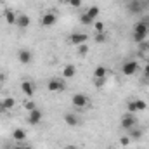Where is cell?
<instances>
[{
	"label": "cell",
	"mask_w": 149,
	"mask_h": 149,
	"mask_svg": "<svg viewBox=\"0 0 149 149\" xmlns=\"http://www.w3.org/2000/svg\"><path fill=\"white\" fill-rule=\"evenodd\" d=\"M134 35V42H137V43H142L146 38H148V33H149V26L148 23H144V21H139V23H135V26H134V31H132Z\"/></svg>",
	"instance_id": "obj_1"
},
{
	"label": "cell",
	"mask_w": 149,
	"mask_h": 149,
	"mask_svg": "<svg viewBox=\"0 0 149 149\" xmlns=\"http://www.w3.org/2000/svg\"><path fill=\"white\" fill-rule=\"evenodd\" d=\"M137 125V118H135V114H132V113H125L123 116H121V128L123 130H132L134 127Z\"/></svg>",
	"instance_id": "obj_2"
},
{
	"label": "cell",
	"mask_w": 149,
	"mask_h": 149,
	"mask_svg": "<svg viewBox=\"0 0 149 149\" xmlns=\"http://www.w3.org/2000/svg\"><path fill=\"white\" fill-rule=\"evenodd\" d=\"M137 70H139L137 61H125L123 66H121V73L125 74V76H132V74H135L137 73Z\"/></svg>",
	"instance_id": "obj_3"
},
{
	"label": "cell",
	"mask_w": 149,
	"mask_h": 149,
	"mask_svg": "<svg viewBox=\"0 0 149 149\" xmlns=\"http://www.w3.org/2000/svg\"><path fill=\"white\" fill-rule=\"evenodd\" d=\"M71 101H73L74 108H87V106H90V99L85 94H74L71 97Z\"/></svg>",
	"instance_id": "obj_4"
},
{
	"label": "cell",
	"mask_w": 149,
	"mask_h": 149,
	"mask_svg": "<svg viewBox=\"0 0 149 149\" xmlns=\"http://www.w3.org/2000/svg\"><path fill=\"white\" fill-rule=\"evenodd\" d=\"M47 88H49L50 92H61V90L66 88V83H64L63 80H59V78H52V80L47 81Z\"/></svg>",
	"instance_id": "obj_5"
},
{
	"label": "cell",
	"mask_w": 149,
	"mask_h": 149,
	"mask_svg": "<svg viewBox=\"0 0 149 149\" xmlns=\"http://www.w3.org/2000/svg\"><path fill=\"white\" fill-rule=\"evenodd\" d=\"M127 10L130 14H141L144 10V2H141V0H130L127 3Z\"/></svg>",
	"instance_id": "obj_6"
},
{
	"label": "cell",
	"mask_w": 149,
	"mask_h": 149,
	"mask_svg": "<svg viewBox=\"0 0 149 149\" xmlns=\"http://www.w3.org/2000/svg\"><path fill=\"white\" fill-rule=\"evenodd\" d=\"M42 26H45V28H49V26H54L56 23H57V16L54 14V12H45L43 16H42Z\"/></svg>",
	"instance_id": "obj_7"
},
{
	"label": "cell",
	"mask_w": 149,
	"mask_h": 149,
	"mask_svg": "<svg viewBox=\"0 0 149 149\" xmlns=\"http://www.w3.org/2000/svg\"><path fill=\"white\" fill-rule=\"evenodd\" d=\"M17 59H19L21 64H30V63L33 61V54H31V50H28V49H21V50L17 52Z\"/></svg>",
	"instance_id": "obj_8"
},
{
	"label": "cell",
	"mask_w": 149,
	"mask_h": 149,
	"mask_svg": "<svg viewBox=\"0 0 149 149\" xmlns=\"http://www.w3.org/2000/svg\"><path fill=\"white\" fill-rule=\"evenodd\" d=\"M42 118H43V113L40 111L38 108L28 113V123H30V125H33V127H35V125H38V123L42 121Z\"/></svg>",
	"instance_id": "obj_9"
},
{
	"label": "cell",
	"mask_w": 149,
	"mask_h": 149,
	"mask_svg": "<svg viewBox=\"0 0 149 149\" xmlns=\"http://www.w3.org/2000/svg\"><path fill=\"white\" fill-rule=\"evenodd\" d=\"M21 90H23V94L26 97H33V94H35V83L30 81V80H24V81H21Z\"/></svg>",
	"instance_id": "obj_10"
},
{
	"label": "cell",
	"mask_w": 149,
	"mask_h": 149,
	"mask_svg": "<svg viewBox=\"0 0 149 149\" xmlns=\"http://www.w3.org/2000/svg\"><path fill=\"white\" fill-rule=\"evenodd\" d=\"M70 42L73 43L74 47H78V45L88 42V35H87V33H73V35L70 37Z\"/></svg>",
	"instance_id": "obj_11"
},
{
	"label": "cell",
	"mask_w": 149,
	"mask_h": 149,
	"mask_svg": "<svg viewBox=\"0 0 149 149\" xmlns=\"http://www.w3.org/2000/svg\"><path fill=\"white\" fill-rule=\"evenodd\" d=\"M30 23H31L30 16H26V14H19V16H17V21H16V26L21 28V30H24V28L30 26Z\"/></svg>",
	"instance_id": "obj_12"
},
{
	"label": "cell",
	"mask_w": 149,
	"mask_h": 149,
	"mask_svg": "<svg viewBox=\"0 0 149 149\" xmlns=\"http://www.w3.org/2000/svg\"><path fill=\"white\" fill-rule=\"evenodd\" d=\"M64 121H66V125H70V127H78L80 125V118L73 114V113H66L64 114Z\"/></svg>",
	"instance_id": "obj_13"
},
{
	"label": "cell",
	"mask_w": 149,
	"mask_h": 149,
	"mask_svg": "<svg viewBox=\"0 0 149 149\" xmlns=\"http://www.w3.org/2000/svg\"><path fill=\"white\" fill-rule=\"evenodd\" d=\"M74 74H76V66H74V64H66V66L63 68V76H64L66 80L74 78Z\"/></svg>",
	"instance_id": "obj_14"
},
{
	"label": "cell",
	"mask_w": 149,
	"mask_h": 149,
	"mask_svg": "<svg viewBox=\"0 0 149 149\" xmlns=\"http://www.w3.org/2000/svg\"><path fill=\"white\" fill-rule=\"evenodd\" d=\"M3 17H5V21H7V24H16V21H17L16 12L10 10V9H5V10H3Z\"/></svg>",
	"instance_id": "obj_15"
},
{
	"label": "cell",
	"mask_w": 149,
	"mask_h": 149,
	"mask_svg": "<svg viewBox=\"0 0 149 149\" xmlns=\"http://www.w3.org/2000/svg\"><path fill=\"white\" fill-rule=\"evenodd\" d=\"M14 106H16V101H14L12 97H5V99L0 102V109H2V111H3V109H5V111H7V109H12Z\"/></svg>",
	"instance_id": "obj_16"
},
{
	"label": "cell",
	"mask_w": 149,
	"mask_h": 149,
	"mask_svg": "<svg viewBox=\"0 0 149 149\" xmlns=\"http://www.w3.org/2000/svg\"><path fill=\"white\" fill-rule=\"evenodd\" d=\"M12 139H14L16 142H24V139H26V132L21 130V128H16V130L12 132Z\"/></svg>",
	"instance_id": "obj_17"
},
{
	"label": "cell",
	"mask_w": 149,
	"mask_h": 149,
	"mask_svg": "<svg viewBox=\"0 0 149 149\" xmlns=\"http://www.w3.org/2000/svg\"><path fill=\"white\" fill-rule=\"evenodd\" d=\"M99 14H101V10H99L97 5H92V7H88V10H87V16H88L92 21H95V19L99 17Z\"/></svg>",
	"instance_id": "obj_18"
},
{
	"label": "cell",
	"mask_w": 149,
	"mask_h": 149,
	"mask_svg": "<svg viewBox=\"0 0 149 149\" xmlns=\"http://www.w3.org/2000/svg\"><path fill=\"white\" fill-rule=\"evenodd\" d=\"M142 134H144V132L139 130V128H135V127H134L132 130H128V137H130L132 141H139V139L142 137Z\"/></svg>",
	"instance_id": "obj_19"
},
{
	"label": "cell",
	"mask_w": 149,
	"mask_h": 149,
	"mask_svg": "<svg viewBox=\"0 0 149 149\" xmlns=\"http://www.w3.org/2000/svg\"><path fill=\"white\" fill-rule=\"evenodd\" d=\"M106 73H108V70L104 66H97L94 70V78H106Z\"/></svg>",
	"instance_id": "obj_20"
},
{
	"label": "cell",
	"mask_w": 149,
	"mask_h": 149,
	"mask_svg": "<svg viewBox=\"0 0 149 149\" xmlns=\"http://www.w3.org/2000/svg\"><path fill=\"white\" fill-rule=\"evenodd\" d=\"M94 30H95V33H104V23L101 19H95L94 21Z\"/></svg>",
	"instance_id": "obj_21"
},
{
	"label": "cell",
	"mask_w": 149,
	"mask_h": 149,
	"mask_svg": "<svg viewBox=\"0 0 149 149\" xmlns=\"http://www.w3.org/2000/svg\"><path fill=\"white\" fill-rule=\"evenodd\" d=\"M137 111H139V109H137V104H135V101H128V102H127V113H132V114H135Z\"/></svg>",
	"instance_id": "obj_22"
},
{
	"label": "cell",
	"mask_w": 149,
	"mask_h": 149,
	"mask_svg": "<svg viewBox=\"0 0 149 149\" xmlns=\"http://www.w3.org/2000/svg\"><path fill=\"white\" fill-rule=\"evenodd\" d=\"M80 23H81V24H94V21L87 16V12H83V14L80 16Z\"/></svg>",
	"instance_id": "obj_23"
},
{
	"label": "cell",
	"mask_w": 149,
	"mask_h": 149,
	"mask_svg": "<svg viewBox=\"0 0 149 149\" xmlns=\"http://www.w3.org/2000/svg\"><path fill=\"white\" fill-rule=\"evenodd\" d=\"M78 54L83 57V56H87L88 54V45L87 43H81V45H78Z\"/></svg>",
	"instance_id": "obj_24"
},
{
	"label": "cell",
	"mask_w": 149,
	"mask_h": 149,
	"mask_svg": "<svg viewBox=\"0 0 149 149\" xmlns=\"http://www.w3.org/2000/svg\"><path fill=\"white\" fill-rule=\"evenodd\" d=\"M130 142H132V139H130L128 135H123V137L120 139V144H121V146H125V148H127V146H130Z\"/></svg>",
	"instance_id": "obj_25"
},
{
	"label": "cell",
	"mask_w": 149,
	"mask_h": 149,
	"mask_svg": "<svg viewBox=\"0 0 149 149\" xmlns=\"http://www.w3.org/2000/svg\"><path fill=\"white\" fill-rule=\"evenodd\" d=\"M24 108H26L28 111H33V109H37V104H35L33 101H26V102H24Z\"/></svg>",
	"instance_id": "obj_26"
},
{
	"label": "cell",
	"mask_w": 149,
	"mask_h": 149,
	"mask_svg": "<svg viewBox=\"0 0 149 149\" xmlns=\"http://www.w3.org/2000/svg\"><path fill=\"white\" fill-rule=\"evenodd\" d=\"M135 104H137V109H139V111H144V109L148 108V104H146L144 101H141V99H137V101H135Z\"/></svg>",
	"instance_id": "obj_27"
},
{
	"label": "cell",
	"mask_w": 149,
	"mask_h": 149,
	"mask_svg": "<svg viewBox=\"0 0 149 149\" xmlns=\"http://www.w3.org/2000/svg\"><path fill=\"white\" fill-rule=\"evenodd\" d=\"M95 42H97V43L106 42V35H104V33H95Z\"/></svg>",
	"instance_id": "obj_28"
},
{
	"label": "cell",
	"mask_w": 149,
	"mask_h": 149,
	"mask_svg": "<svg viewBox=\"0 0 149 149\" xmlns=\"http://www.w3.org/2000/svg\"><path fill=\"white\" fill-rule=\"evenodd\" d=\"M68 3H70L71 7H74V9H76V7H80V5H81V0H70Z\"/></svg>",
	"instance_id": "obj_29"
},
{
	"label": "cell",
	"mask_w": 149,
	"mask_h": 149,
	"mask_svg": "<svg viewBox=\"0 0 149 149\" xmlns=\"http://www.w3.org/2000/svg\"><path fill=\"white\" fill-rule=\"evenodd\" d=\"M104 85V78H95V87H102Z\"/></svg>",
	"instance_id": "obj_30"
},
{
	"label": "cell",
	"mask_w": 149,
	"mask_h": 149,
	"mask_svg": "<svg viewBox=\"0 0 149 149\" xmlns=\"http://www.w3.org/2000/svg\"><path fill=\"white\" fill-rule=\"evenodd\" d=\"M12 149H26V144H23V142H17V144H16Z\"/></svg>",
	"instance_id": "obj_31"
},
{
	"label": "cell",
	"mask_w": 149,
	"mask_h": 149,
	"mask_svg": "<svg viewBox=\"0 0 149 149\" xmlns=\"http://www.w3.org/2000/svg\"><path fill=\"white\" fill-rule=\"evenodd\" d=\"M144 74H146V76L149 78V64L146 66V68H144Z\"/></svg>",
	"instance_id": "obj_32"
},
{
	"label": "cell",
	"mask_w": 149,
	"mask_h": 149,
	"mask_svg": "<svg viewBox=\"0 0 149 149\" xmlns=\"http://www.w3.org/2000/svg\"><path fill=\"white\" fill-rule=\"evenodd\" d=\"M64 149H78V148H76L74 144H70V146H66V148H64Z\"/></svg>",
	"instance_id": "obj_33"
},
{
	"label": "cell",
	"mask_w": 149,
	"mask_h": 149,
	"mask_svg": "<svg viewBox=\"0 0 149 149\" xmlns=\"http://www.w3.org/2000/svg\"><path fill=\"white\" fill-rule=\"evenodd\" d=\"M57 2H61V3H68L70 0H57Z\"/></svg>",
	"instance_id": "obj_34"
},
{
	"label": "cell",
	"mask_w": 149,
	"mask_h": 149,
	"mask_svg": "<svg viewBox=\"0 0 149 149\" xmlns=\"http://www.w3.org/2000/svg\"><path fill=\"white\" fill-rule=\"evenodd\" d=\"M142 2H149V0H142Z\"/></svg>",
	"instance_id": "obj_35"
}]
</instances>
